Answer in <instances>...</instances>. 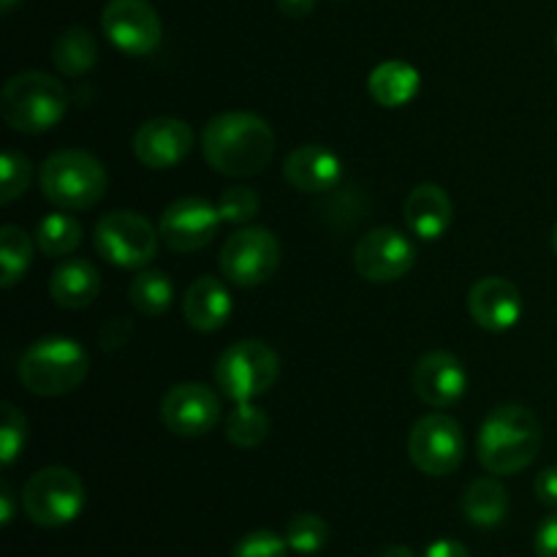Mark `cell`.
Masks as SVG:
<instances>
[{"instance_id": "obj_15", "label": "cell", "mask_w": 557, "mask_h": 557, "mask_svg": "<svg viewBox=\"0 0 557 557\" xmlns=\"http://www.w3.org/2000/svg\"><path fill=\"white\" fill-rule=\"evenodd\" d=\"M194 150V128L180 117H152L134 134V156L147 169H172Z\"/></svg>"}, {"instance_id": "obj_19", "label": "cell", "mask_w": 557, "mask_h": 557, "mask_svg": "<svg viewBox=\"0 0 557 557\" xmlns=\"http://www.w3.org/2000/svg\"><path fill=\"white\" fill-rule=\"evenodd\" d=\"M403 215L408 232L419 239H441L455 221V205L441 185L424 183L408 194Z\"/></svg>"}, {"instance_id": "obj_5", "label": "cell", "mask_w": 557, "mask_h": 557, "mask_svg": "<svg viewBox=\"0 0 557 557\" xmlns=\"http://www.w3.org/2000/svg\"><path fill=\"white\" fill-rule=\"evenodd\" d=\"M44 196L58 210H87L107 194L109 174L103 163L87 150H58L44 161L38 174Z\"/></svg>"}, {"instance_id": "obj_35", "label": "cell", "mask_w": 557, "mask_h": 557, "mask_svg": "<svg viewBox=\"0 0 557 557\" xmlns=\"http://www.w3.org/2000/svg\"><path fill=\"white\" fill-rule=\"evenodd\" d=\"M536 498L549 509H557V466L547 468L536 476Z\"/></svg>"}, {"instance_id": "obj_28", "label": "cell", "mask_w": 557, "mask_h": 557, "mask_svg": "<svg viewBox=\"0 0 557 557\" xmlns=\"http://www.w3.org/2000/svg\"><path fill=\"white\" fill-rule=\"evenodd\" d=\"M226 435L239 449H256L270 435V417L253 403H237L226 419Z\"/></svg>"}, {"instance_id": "obj_24", "label": "cell", "mask_w": 557, "mask_h": 557, "mask_svg": "<svg viewBox=\"0 0 557 557\" xmlns=\"http://www.w3.org/2000/svg\"><path fill=\"white\" fill-rule=\"evenodd\" d=\"M52 63L60 74L82 76L96 69L98 44L85 27H65L52 47Z\"/></svg>"}, {"instance_id": "obj_18", "label": "cell", "mask_w": 557, "mask_h": 557, "mask_svg": "<svg viewBox=\"0 0 557 557\" xmlns=\"http://www.w3.org/2000/svg\"><path fill=\"white\" fill-rule=\"evenodd\" d=\"M283 174L302 194H326L341 183L343 163L330 147L302 145L288 152Z\"/></svg>"}, {"instance_id": "obj_36", "label": "cell", "mask_w": 557, "mask_h": 557, "mask_svg": "<svg viewBox=\"0 0 557 557\" xmlns=\"http://www.w3.org/2000/svg\"><path fill=\"white\" fill-rule=\"evenodd\" d=\"M422 557H471V553H468V547L462 542H455V539H438V542H433L424 549Z\"/></svg>"}, {"instance_id": "obj_1", "label": "cell", "mask_w": 557, "mask_h": 557, "mask_svg": "<svg viewBox=\"0 0 557 557\" xmlns=\"http://www.w3.org/2000/svg\"><path fill=\"white\" fill-rule=\"evenodd\" d=\"M201 152L218 174L253 177L270 166L275 156V134L259 114L223 112L201 131Z\"/></svg>"}, {"instance_id": "obj_22", "label": "cell", "mask_w": 557, "mask_h": 557, "mask_svg": "<svg viewBox=\"0 0 557 557\" xmlns=\"http://www.w3.org/2000/svg\"><path fill=\"white\" fill-rule=\"evenodd\" d=\"M368 92L379 107H406L419 92V71L406 60H384L370 71Z\"/></svg>"}, {"instance_id": "obj_21", "label": "cell", "mask_w": 557, "mask_h": 557, "mask_svg": "<svg viewBox=\"0 0 557 557\" xmlns=\"http://www.w3.org/2000/svg\"><path fill=\"white\" fill-rule=\"evenodd\" d=\"M49 294L54 305L65 310H85L101 294V275L96 267L85 259H69L52 272Z\"/></svg>"}, {"instance_id": "obj_31", "label": "cell", "mask_w": 557, "mask_h": 557, "mask_svg": "<svg viewBox=\"0 0 557 557\" xmlns=\"http://www.w3.org/2000/svg\"><path fill=\"white\" fill-rule=\"evenodd\" d=\"M261 199L253 188L248 185H237V188H226L218 199V210H221L223 223H234V226H245L259 215Z\"/></svg>"}, {"instance_id": "obj_2", "label": "cell", "mask_w": 557, "mask_h": 557, "mask_svg": "<svg viewBox=\"0 0 557 557\" xmlns=\"http://www.w3.org/2000/svg\"><path fill=\"white\" fill-rule=\"evenodd\" d=\"M542 451V424L525 406H498L476 438V455L484 471L495 476H515L531 466Z\"/></svg>"}, {"instance_id": "obj_38", "label": "cell", "mask_w": 557, "mask_h": 557, "mask_svg": "<svg viewBox=\"0 0 557 557\" xmlns=\"http://www.w3.org/2000/svg\"><path fill=\"white\" fill-rule=\"evenodd\" d=\"M11 520H14V500H11L9 484H3V487H0V522L9 525Z\"/></svg>"}, {"instance_id": "obj_27", "label": "cell", "mask_w": 557, "mask_h": 557, "mask_svg": "<svg viewBox=\"0 0 557 557\" xmlns=\"http://www.w3.org/2000/svg\"><path fill=\"white\" fill-rule=\"evenodd\" d=\"M33 261V239L14 223H5L0 228V264H3V277L0 286L11 288L22 281Z\"/></svg>"}, {"instance_id": "obj_7", "label": "cell", "mask_w": 557, "mask_h": 557, "mask_svg": "<svg viewBox=\"0 0 557 557\" xmlns=\"http://www.w3.org/2000/svg\"><path fill=\"white\" fill-rule=\"evenodd\" d=\"M281 359L267 343H232L215 362V381L223 395L234 403H253L275 386Z\"/></svg>"}, {"instance_id": "obj_32", "label": "cell", "mask_w": 557, "mask_h": 557, "mask_svg": "<svg viewBox=\"0 0 557 557\" xmlns=\"http://www.w3.org/2000/svg\"><path fill=\"white\" fill-rule=\"evenodd\" d=\"M27 422L14 403H3V422H0V462L11 466L25 449Z\"/></svg>"}, {"instance_id": "obj_17", "label": "cell", "mask_w": 557, "mask_h": 557, "mask_svg": "<svg viewBox=\"0 0 557 557\" xmlns=\"http://www.w3.org/2000/svg\"><path fill=\"white\" fill-rule=\"evenodd\" d=\"M468 310L482 330L509 332L522 315V294L506 277H482L468 294Z\"/></svg>"}, {"instance_id": "obj_20", "label": "cell", "mask_w": 557, "mask_h": 557, "mask_svg": "<svg viewBox=\"0 0 557 557\" xmlns=\"http://www.w3.org/2000/svg\"><path fill=\"white\" fill-rule=\"evenodd\" d=\"M183 313L196 332H215L232 315V294L218 277L205 275L185 292Z\"/></svg>"}, {"instance_id": "obj_39", "label": "cell", "mask_w": 557, "mask_h": 557, "mask_svg": "<svg viewBox=\"0 0 557 557\" xmlns=\"http://www.w3.org/2000/svg\"><path fill=\"white\" fill-rule=\"evenodd\" d=\"M381 557H417V555H413L408 547H403V544H397V547H389Z\"/></svg>"}, {"instance_id": "obj_6", "label": "cell", "mask_w": 557, "mask_h": 557, "mask_svg": "<svg viewBox=\"0 0 557 557\" xmlns=\"http://www.w3.org/2000/svg\"><path fill=\"white\" fill-rule=\"evenodd\" d=\"M85 484L71 468L49 466L33 473L22 490V509L38 528H63L85 509Z\"/></svg>"}, {"instance_id": "obj_41", "label": "cell", "mask_w": 557, "mask_h": 557, "mask_svg": "<svg viewBox=\"0 0 557 557\" xmlns=\"http://www.w3.org/2000/svg\"><path fill=\"white\" fill-rule=\"evenodd\" d=\"M553 245H555V253H557V226H555V234H553Z\"/></svg>"}, {"instance_id": "obj_13", "label": "cell", "mask_w": 557, "mask_h": 557, "mask_svg": "<svg viewBox=\"0 0 557 557\" xmlns=\"http://www.w3.org/2000/svg\"><path fill=\"white\" fill-rule=\"evenodd\" d=\"M417 261V248L403 232L392 226L373 228L354 248V267L370 283H392L408 275Z\"/></svg>"}, {"instance_id": "obj_12", "label": "cell", "mask_w": 557, "mask_h": 557, "mask_svg": "<svg viewBox=\"0 0 557 557\" xmlns=\"http://www.w3.org/2000/svg\"><path fill=\"white\" fill-rule=\"evenodd\" d=\"M223 218L218 205L201 199V196H183L163 210L158 232L169 250L177 253H194L207 248L215 239Z\"/></svg>"}, {"instance_id": "obj_8", "label": "cell", "mask_w": 557, "mask_h": 557, "mask_svg": "<svg viewBox=\"0 0 557 557\" xmlns=\"http://www.w3.org/2000/svg\"><path fill=\"white\" fill-rule=\"evenodd\" d=\"M158 234L145 215L134 210H114L98 221L92 243L96 250L114 267L141 270L156 259Z\"/></svg>"}, {"instance_id": "obj_9", "label": "cell", "mask_w": 557, "mask_h": 557, "mask_svg": "<svg viewBox=\"0 0 557 557\" xmlns=\"http://www.w3.org/2000/svg\"><path fill=\"white\" fill-rule=\"evenodd\" d=\"M277 267H281V243L264 226L239 228L221 248V272L234 286H261L275 275Z\"/></svg>"}, {"instance_id": "obj_11", "label": "cell", "mask_w": 557, "mask_h": 557, "mask_svg": "<svg viewBox=\"0 0 557 557\" xmlns=\"http://www.w3.org/2000/svg\"><path fill=\"white\" fill-rule=\"evenodd\" d=\"M103 36L125 54L145 58L158 49L163 25L158 11L147 0H109L101 14Z\"/></svg>"}, {"instance_id": "obj_42", "label": "cell", "mask_w": 557, "mask_h": 557, "mask_svg": "<svg viewBox=\"0 0 557 557\" xmlns=\"http://www.w3.org/2000/svg\"><path fill=\"white\" fill-rule=\"evenodd\" d=\"M555 49H557V33H555Z\"/></svg>"}, {"instance_id": "obj_3", "label": "cell", "mask_w": 557, "mask_h": 557, "mask_svg": "<svg viewBox=\"0 0 557 557\" xmlns=\"http://www.w3.org/2000/svg\"><path fill=\"white\" fill-rule=\"evenodd\" d=\"M22 386L38 397H60L82 386L90 373V357L71 337H41L20 357Z\"/></svg>"}, {"instance_id": "obj_16", "label": "cell", "mask_w": 557, "mask_h": 557, "mask_svg": "<svg viewBox=\"0 0 557 557\" xmlns=\"http://www.w3.org/2000/svg\"><path fill=\"white\" fill-rule=\"evenodd\" d=\"M413 392L430 408H451L468 389L466 368L446 351H430L417 362L411 375Z\"/></svg>"}, {"instance_id": "obj_30", "label": "cell", "mask_w": 557, "mask_h": 557, "mask_svg": "<svg viewBox=\"0 0 557 557\" xmlns=\"http://www.w3.org/2000/svg\"><path fill=\"white\" fill-rule=\"evenodd\" d=\"M33 177V166L20 150H5L0 158V201L11 205L14 199H20L27 190Z\"/></svg>"}, {"instance_id": "obj_10", "label": "cell", "mask_w": 557, "mask_h": 557, "mask_svg": "<svg viewBox=\"0 0 557 557\" xmlns=\"http://www.w3.org/2000/svg\"><path fill=\"white\" fill-rule=\"evenodd\" d=\"M408 457L428 476H449L466 457V438L457 419L428 413L408 433Z\"/></svg>"}, {"instance_id": "obj_23", "label": "cell", "mask_w": 557, "mask_h": 557, "mask_svg": "<svg viewBox=\"0 0 557 557\" xmlns=\"http://www.w3.org/2000/svg\"><path fill=\"white\" fill-rule=\"evenodd\" d=\"M462 515L476 528H495L509 515V493L498 479H476L462 495Z\"/></svg>"}, {"instance_id": "obj_34", "label": "cell", "mask_w": 557, "mask_h": 557, "mask_svg": "<svg viewBox=\"0 0 557 557\" xmlns=\"http://www.w3.org/2000/svg\"><path fill=\"white\" fill-rule=\"evenodd\" d=\"M533 549H536V557H557V511L539 525Z\"/></svg>"}, {"instance_id": "obj_25", "label": "cell", "mask_w": 557, "mask_h": 557, "mask_svg": "<svg viewBox=\"0 0 557 557\" xmlns=\"http://www.w3.org/2000/svg\"><path fill=\"white\" fill-rule=\"evenodd\" d=\"M82 245V223L76 218L63 212H52V215L41 218L36 226V248L44 256L52 259H63L71 256Z\"/></svg>"}, {"instance_id": "obj_4", "label": "cell", "mask_w": 557, "mask_h": 557, "mask_svg": "<svg viewBox=\"0 0 557 557\" xmlns=\"http://www.w3.org/2000/svg\"><path fill=\"white\" fill-rule=\"evenodd\" d=\"M69 92L63 82L44 71H25L11 76L0 92V114L5 125L22 134H44L65 117Z\"/></svg>"}, {"instance_id": "obj_33", "label": "cell", "mask_w": 557, "mask_h": 557, "mask_svg": "<svg viewBox=\"0 0 557 557\" xmlns=\"http://www.w3.org/2000/svg\"><path fill=\"white\" fill-rule=\"evenodd\" d=\"M232 557H288V544L275 531L261 528V531H253L239 539L234 544Z\"/></svg>"}, {"instance_id": "obj_26", "label": "cell", "mask_w": 557, "mask_h": 557, "mask_svg": "<svg viewBox=\"0 0 557 557\" xmlns=\"http://www.w3.org/2000/svg\"><path fill=\"white\" fill-rule=\"evenodd\" d=\"M128 299L141 315H163L174 302V283L161 270H141L131 281Z\"/></svg>"}, {"instance_id": "obj_14", "label": "cell", "mask_w": 557, "mask_h": 557, "mask_svg": "<svg viewBox=\"0 0 557 557\" xmlns=\"http://www.w3.org/2000/svg\"><path fill=\"white\" fill-rule=\"evenodd\" d=\"M161 419L174 435L183 438L207 435L221 419V400L210 386L185 381L166 392L161 403Z\"/></svg>"}, {"instance_id": "obj_37", "label": "cell", "mask_w": 557, "mask_h": 557, "mask_svg": "<svg viewBox=\"0 0 557 557\" xmlns=\"http://www.w3.org/2000/svg\"><path fill=\"white\" fill-rule=\"evenodd\" d=\"M277 9L292 20H302V16L313 14L315 0H277Z\"/></svg>"}, {"instance_id": "obj_40", "label": "cell", "mask_w": 557, "mask_h": 557, "mask_svg": "<svg viewBox=\"0 0 557 557\" xmlns=\"http://www.w3.org/2000/svg\"><path fill=\"white\" fill-rule=\"evenodd\" d=\"M0 3H3V11H5V14H9V11L16 5V0H0Z\"/></svg>"}, {"instance_id": "obj_29", "label": "cell", "mask_w": 557, "mask_h": 557, "mask_svg": "<svg viewBox=\"0 0 557 557\" xmlns=\"http://www.w3.org/2000/svg\"><path fill=\"white\" fill-rule=\"evenodd\" d=\"M283 539H286L292 553L315 555L326 547V542H330V525H326L319 515L305 511V515H297L288 520L286 536Z\"/></svg>"}]
</instances>
